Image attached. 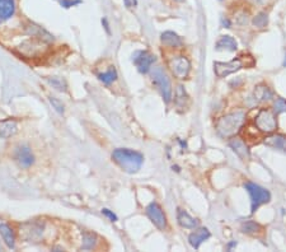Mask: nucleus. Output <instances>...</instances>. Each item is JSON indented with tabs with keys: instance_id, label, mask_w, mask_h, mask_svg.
Returning a JSON list of instances; mask_svg holds the SVG:
<instances>
[{
	"instance_id": "obj_19",
	"label": "nucleus",
	"mask_w": 286,
	"mask_h": 252,
	"mask_svg": "<svg viewBox=\"0 0 286 252\" xmlns=\"http://www.w3.org/2000/svg\"><path fill=\"white\" fill-rule=\"evenodd\" d=\"M177 221H178L179 226L187 230H193L197 226V221L188 214L186 210L178 209L177 210Z\"/></svg>"
},
{
	"instance_id": "obj_23",
	"label": "nucleus",
	"mask_w": 286,
	"mask_h": 252,
	"mask_svg": "<svg viewBox=\"0 0 286 252\" xmlns=\"http://www.w3.org/2000/svg\"><path fill=\"white\" fill-rule=\"evenodd\" d=\"M241 230H242V232L246 233V235L257 236V235H260V233H262L264 228H262V226H261V224L256 223V222L248 221V222H244V223H242Z\"/></svg>"
},
{
	"instance_id": "obj_36",
	"label": "nucleus",
	"mask_w": 286,
	"mask_h": 252,
	"mask_svg": "<svg viewBox=\"0 0 286 252\" xmlns=\"http://www.w3.org/2000/svg\"><path fill=\"white\" fill-rule=\"evenodd\" d=\"M102 23H105V27H106V29H107V32L110 33V27H108V23H107V19H102Z\"/></svg>"
},
{
	"instance_id": "obj_15",
	"label": "nucleus",
	"mask_w": 286,
	"mask_h": 252,
	"mask_svg": "<svg viewBox=\"0 0 286 252\" xmlns=\"http://www.w3.org/2000/svg\"><path fill=\"white\" fill-rule=\"evenodd\" d=\"M15 13L14 0H0V22L10 19Z\"/></svg>"
},
{
	"instance_id": "obj_21",
	"label": "nucleus",
	"mask_w": 286,
	"mask_h": 252,
	"mask_svg": "<svg viewBox=\"0 0 286 252\" xmlns=\"http://www.w3.org/2000/svg\"><path fill=\"white\" fill-rule=\"evenodd\" d=\"M160 40L161 43L168 46V47H181L182 43H183L181 40V37L172 31H167L164 32V33H161Z\"/></svg>"
},
{
	"instance_id": "obj_38",
	"label": "nucleus",
	"mask_w": 286,
	"mask_h": 252,
	"mask_svg": "<svg viewBox=\"0 0 286 252\" xmlns=\"http://www.w3.org/2000/svg\"><path fill=\"white\" fill-rule=\"evenodd\" d=\"M284 66H286V54H285V60H284Z\"/></svg>"
},
{
	"instance_id": "obj_11",
	"label": "nucleus",
	"mask_w": 286,
	"mask_h": 252,
	"mask_svg": "<svg viewBox=\"0 0 286 252\" xmlns=\"http://www.w3.org/2000/svg\"><path fill=\"white\" fill-rule=\"evenodd\" d=\"M26 32L29 34V36H32L33 38H36V40L40 41V42L50 43V42H52V41H54V37H52V34L48 33L46 29H43L42 27L38 26V24H36V23H32V22L27 23Z\"/></svg>"
},
{
	"instance_id": "obj_31",
	"label": "nucleus",
	"mask_w": 286,
	"mask_h": 252,
	"mask_svg": "<svg viewBox=\"0 0 286 252\" xmlns=\"http://www.w3.org/2000/svg\"><path fill=\"white\" fill-rule=\"evenodd\" d=\"M60 3H61V5H63L64 8H70V6H74L77 5V4L82 3V0H61Z\"/></svg>"
},
{
	"instance_id": "obj_29",
	"label": "nucleus",
	"mask_w": 286,
	"mask_h": 252,
	"mask_svg": "<svg viewBox=\"0 0 286 252\" xmlns=\"http://www.w3.org/2000/svg\"><path fill=\"white\" fill-rule=\"evenodd\" d=\"M48 101H50L52 108H55V111H56V112H59V113H61V115H63L64 111L65 110H64V105H63V102L60 101V99H57L56 97H48Z\"/></svg>"
},
{
	"instance_id": "obj_39",
	"label": "nucleus",
	"mask_w": 286,
	"mask_h": 252,
	"mask_svg": "<svg viewBox=\"0 0 286 252\" xmlns=\"http://www.w3.org/2000/svg\"><path fill=\"white\" fill-rule=\"evenodd\" d=\"M0 251H3V247H1V244H0Z\"/></svg>"
},
{
	"instance_id": "obj_10",
	"label": "nucleus",
	"mask_w": 286,
	"mask_h": 252,
	"mask_svg": "<svg viewBox=\"0 0 286 252\" xmlns=\"http://www.w3.org/2000/svg\"><path fill=\"white\" fill-rule=\"evenodd\" d=\"M14 158L22 168H29L34 163V156L28 147L20 145L15 149Z\"/></svg>"
},
{
	"instance_id": "obj_12",
	"label": "nucleus",
	"mask_w": 286,
	"mask_h": 252,
	"mask_svg": "<svg viewBox=\"0 0 286 252\" xmlns=\"http://www.w3.org/2000/svg\"><path fill=\"white\" fill-rule=\"evenodd\" d=\"M22 233L27 241H38L42 237L43 227L38 223H26L23 224Z\"/></svg>"
},
{
	"instance_id": "obj_25",
	"label": "nucleus",
	"mask_w": 286,
	"mask_h": 252,
	"mask_svg": "<svg viewBox=\"0 0 286 252\" xmlns=\"http://www.w3.org/2000/svg\"><path fill=\"white\" fill-rule=\"evenodd\" d=\"M46 82L51 85L52 88H55L56 91L59 92H66L68 91V84H66L65 80L60 77H47L46 78Z\"/></svg>"
},
{
	"instance_id": "obj_20",
	"label": "nucleus",
	"mask_w": 286,
	"mask_h": 252,
	"mask_svg": "<svg viewBox=\"0 0 286 252\" xmlns=\"http://www.w3.org/2000/svg\"><path fill=\"white\" fill-rule=\"evenodd\" d=\"M272 98V92L270 91V88L265 84H260L256 87L255 92H253V99L256 103H262L270 101Z\"/></svg>"
},
{
	"instance_id": "obj_22",
	"label": "nucleus",
	"mask_w": 286,
	"mask_h": 252,
	"mask_svg": "<svg viewBox=\"0 0 286 252\" xmlns=\"http://www.w3.org/2000/svg\"><path fill=\"white\" fill-rule=\"evenodd\" d=\"M0 236H1L3 241L5 242V245L9 247V249H14V245H15L14 232H13V230H11L8 224H4V223L0 224Z\"/></svg>"
},
{
	"instance_id": "obj_37",
	"label": "nucleus",
	"mask_w": 286,
	"mask_h": 252,
	"mask_svg": "<svg viewBox=\"0 0 286 252\" xmlns=\"http://www.w3.org/2000/svg\"><path fill=\"white\" fill-rule=\"evenodd\" d=\"M235 246H237V242H235V241L234 242H230V244L228 245V250H232L233 247H235Z\"/></svg>"
},
{
	"instance_id": "obj_13",
	"label": "nucleus",
	"mask_w": 286,
	"mask_h": 252,
	"mask_svg": "<svg viewBox=\"0 0 286 252\" xmlns=\"http://www.w3.org/2000/svg\"><path fill=\"white\" fill-rule=\"evenodd\" d=\"M210 236H211V233H210L207 228H198L195 232L191 233L190 237H188V242H190V245L193 249L198 250L206 240H209Z\"/></svg>"
},
{
	"instance_id": "obj_7",
	"label": "nucleus",
	"mask_w": 286,
	"mask_h": 252,
	"mask_svg": "<svg viewBox=\"0 0 286 252\" xmlns=\"http://www.w3.org/2000/svg\"><path fill=\"white\" fill-rule=\"evenodd\" d=\"M173 75L178 79H186L191 71V62L186 56H176L169 61Z\"/></svg>"
},
{
	"instance_id": "obj_24",
	"label": "nucleus",
	"mask_w": 286,
	"mask_h": 252,
	"mask_svg": "<svg viewBox=\"0 0 286 252\" xmlns=\"http://www.w3.org/2000/svg\"><path fill=\"white\" fill-rule=\"evenodd\" d=\"M174 102L178 108H186L187 107L188 102V94L184 89L183 85H178L176 88V98H174Z\"/></svg>"
},
{
	"instance_id": "obj_3",
	"label": "nucleus",
	"mask_w": 286,
	"mask_h": 252,
	"mask_svg": "<svg viewBox=\"0 0 286 252\" xmlns=\"http://www.w3.org/2000/svg\"><path fill=\"white\" fill-rule=\"evenodd\" d=\"M256 65L255 57L251 55H241L238 57H234L228 62H214V71L219 78H227L228 75L237 71L242 70L244 68H253Z\"/></svg>"
},
{
	"instance_id": "obj_16",
	"label": "nucleus",
	"mask_w": 286,
	"mask_h": 252,
	"mask_svg": "<svg viewBox=\"0 0 286 252\" xmlns=\"http://www.w3.org/2000/svg\"><path fill=\"white\" fill-rule=\"evenodd\" d=\"M18 131V124L14 120L0 121V139H6L15 135Z\"/></svg>"
},
{
	"instance_id": "obj_30",
	"label": "nucleus",
	"mask_w": 286,
	"mask_h": 252,
	"mask_svg": "<svg viewBox=\"0 0 286 252\" xmlns=\"http://www.w3.org/2000/svg\"><path fill=\"white\" fill-rule=\"evenodd\" d=\"M274 111H275V113L286 112V99L284 98L276 99V102L274 103Z\"/></svg>"
},
{
	"instance_id": "obj_33",
	"label": "nucleus",
	"mask_w": 286,
	"mask_h": 252,
	"mask_svg": "<svg viewBox=\"0 0 286 252\" xmlns=\"http://www.w3.org/2000/svg\"><path fill=\"white\" fill-rule=\"evenodd\" d=\"M125 5L128 6L129 9H133L135 6H138V0H124Z\"/></svg>"
},
{
	"instance_id": "obj_26",
	"label": "nucleus",
	"mask_w": 286,
	"mask_h": 252,
	"mask_svg": "<svg viewBox=\"0 0 286 252\" xmlns=\"http://www.w3.org/2000/svg\"><path fill=\"white\" fill-rule=\"evenodd\" d=\"M97 245V237L96 235L91 232H83V250H92L94 249Z\"/></svg>"
},
{
	"instance_id": "obj_6",
	"label": "nucleus",
	"mask_w": 286,
	"mask_h": 252,
	"mask_svg": "<svg viewBox=\"0 0 286 252\" xmlns=\"http://www.w3.org/2000/svg\"><path fill=\"white\" fill-rule=\"evenodd\" d=\"M150 71L154 85L158 88V91L160 92L165 103H169L170 98H172V85H170V79L168 78L167 73L163 70L161 66H156V68L151 69Z\"/></svg>"
},
{
	"instance_id": "obj_4",
	"label": "nucleus",
	"mask_w": 286,
	"mask_h": 252,
	"mask_svg": "<svg viewBox=\"0 0 286 252\" xmlns=\"http://www.w3.org/2000/svg\"><path fill=\"white\" fill-rule=\"evenodd\" d=\"M244 189L247 190V193L250 194L251 198V212L255 213L256 210L260 207H262L264 204H267L270 200H271V194L269 190L264 189L260 185L255 184V182H246L244 184Z\"/></svg>"
},
{
	"instance_id": "obj_28",
	"label": "nucleus",
	"mask_w": 286,
	"mask_h": 252,
	"mask_svg": "<svg viewBox=\"0 0 286 252\" xmlns=\"http://www.w3.org/2000/svg\"><path fill=\"white\" fill-rule=\"evenodd\" d=\"M253 26L257 27V28H265L267 26V23H269V15L267 13H264V11H261L253 18L252 20Z\"/></svg>"
},
{
	"instance_id": "obj_1",
	"label": "nucleus",
	"mask_w": 286,
	"mask_h": 252,
	"mask_svg": "<svg viewBox=\"0 0 286 252\" xmlns=\"http://www.w3.org/2000/svg\"><path fill=\"white\" fill-rule=\"evenodd\" d=\"M246 122V112L244 111H235L220 117L216 122V131L221 138H233L235 134L242 129Z\"/></svg>"
},
{
	"instance_id": "obj_35",
	"label": "nucleus",
	"mask_w": 286,
	"mask_h": 252,
	"mask_svg": "<svg viewBox=\"0 0 286 252\" xmlns=\"http://www.w3.org/2000/svg\"><path fill=\"white\" fill-rule=\"evenodd\" d=\"M250 1H252L253 4H264L266 0H250Z\"/></svg>"
},
{
	"instance_id": "obj_17",
	"label": "nucleus",
	"mask_w": 286,
	"mask_h": 252,
	"mask_svg": "<svg viewBox=\"0 0 286 252\" xmlns=\"http://www.w3.org/2000/svg\"><path fill=\"white\" fill-rule=\"evenodd\" d=\"M215 48L218 51H237L238 48V43L235 41V38H233L232 36H221L219 38V41L216 42Z\"/></svg>"
},
{
	"instance_id": "obj_5",
	"label": "nucleus",
	"mask_w": 286,
	"mask_h": 252,
	"mask_svg": "<svg viewBox=\"0 0 286 252\" xmlns=\"http://www.w3.org/2000/svg\"><path fill=\"white\" fill-rule=\"evenodd\" d=\"M255 126L258 131L264 134L275 133L278 129L275 111H271L269 108H262L258 111L255 117Z\"/></svg>"
},
{
	"instance_id": "obj_2",
	"label": "nucleus",
	"mask_w": 286,
	"mask_h": 252,
	"mask_svg": "<svg viewBox=\"0 0 286 252\" xmlns=\"http://www.w3.org/2000/svg\"><path fill=\"white\" fill-rule=\"evenodd\" d=\"M112 158L117 165L128 173H136L142 168L144 157L139 152L126 149V148H119L115 149L112 153Z\"/></svg>"
},
{
	"instance_id": "obj_40",
	"label": "nucleus",
	"mask_w": 286,
	"mask_h": 252,
	"mask_svg": "<svg viewBox=\"0 0 286 252\" xmlns=\"http://www.w3.org/2000/svg\"><path fill=\"white\" fill-rule=\"evenodd\" d=\"M176 1H179V3H182V1H184V0H176Z\"/></svg>"
},
{
	"instance_id": "obj_18",
	"label": "nucleus",
	"mask_w": 286,
	"mask_h": 252,
	"mask_svg": "<svg viewBox=\"0 0 286 252\" xmlns=\"http://www.w3.org/2000/svg\"><path fill=\"white\" fill-rule=\"evenodd\" d=\"M265 144L269 145L271 148H275V149L281 150L284 153H286V136L281 135V134H274V135H270L269 138L265 139Z\"/></svg>"
},
{
	"instance_id": "obj_9",
	"label": "nucleus",
	"mask_w": 286,
	"mask_h": 252,
	"mask_svg": "<svg viewBox=\"0 0 286 252\" xmlns=\"http://www.w3.org/2000/svg\"><path fill=\"white\" fill-rule=\"evenodd\" d=\"M146 216L147 218L153 222L154 226L160 231H164L165 227H167V218H165V214L163 213L161 208L159 207L156 203H150V204L146 207Z\"/></svg>"
},
{
	"instance_id": "obj_34",
	"label": "nucleus",
	"mask_w": 286,
	"mask_h": 252,
	"mask_svg": "<svg viewBox=\"0 0 286 252\" xmlns=\"http://www.w3.org/2000/svg\"><path fill=\"white\" fill-rule=\"evenodd\" d=\"M223 26L225 27V28H229L230 27V22L228 19H223Z\"/></svg>"
},
{
	"instance_id": "obj_27",
	"label": "nucleus",
	"mask_w": 286,
	"mask_h": 252,
	"mask_svg": "<svg viewBox=\"0 0 286 252\" xmlns=\"http://www.w3.org/2000/svg\"><path fill=\"white\" fill-rule=\"evenodd\" d=\"M99 80L102 83H105V84H111V83H114L115 80L117 79V71L115 68H111L110 70H107L106 73H102L99 74L98 75Z\"/></svg>"
},
{
	"instance_id": "obj_32",
	"label": "nucleus",
	"mask_w": 286,
	"mask_h": 252,
	"mask_svg": "<svg viewBox=\"0 0 286 252\" xmlns=\"http://www.w3.org/2000/svg\"><path fill=\"white\" fill-rule=\"evenodd\" d=\"M102 213H103V214H105L106 217H107V218L111 219V222H116L117 221V216H116V214H114V213H112V212H111V210L103 209Z\"/></svg>"
},
{
	"instance_id": "obj_8",
	"label": "nucleus",
	"mask_w": 286,
	"mask_h": 252,
	"mask_svg": "<svg viewBox=\"0 0 286 252\" xmlns=\"http://www.w3.org/2000/svg\"><path fill=\"white\" fill-rule=\"evenodd\" d=\"M155 56L149 51H136L133 55V61L136 65L138 70L143 74H146L147 71H150L151 65L155 62Z\"/></svg>"
},
{
	"instance_id": "obj_14",
	"label": "nucleus",
	"mask_w": 286,
	"mask_h": 252,
	"mask_svg": "<svg viewBox=\"0 0 286 252\" xmlns=\"http://www.w3.org/2000/svg\"><path fill=\"white\" fill-rule=\"evenodd\" d=\"M229 147L232 148L233 152H234L242 161H247V159H250V149L246 145V143L243 140L238 139V138H234L233 136L232 140L229 142Z\"/></svg>"
}]
</instances>
